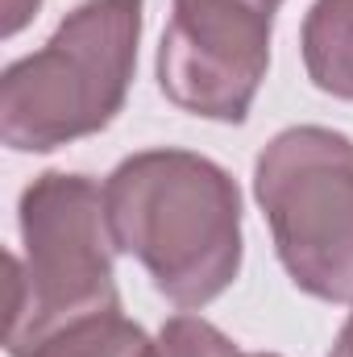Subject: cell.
<instances>
[{
    "mask_svg": "<svg viewBox=\"0 0 353 357\" xmlns=\"http://www.w3.org/2000/svg\"><path fill=\"white\" fill-rule=\"evenodd\" d=\"M117 254L137 258L154 291L195 312L241 274V191L220 162L158 146L129 154L104 178Z\"/></svg>",
    "mask_w": 353,
    "mask_h": 357,
    "instance_id": "cell-1",
    "label": "cell"
},
{
    "mask_svg": "<svg viewBox=\"0 0 353 357\" xmlns=\"http://www.w3.org/2000/svg\"><path fill=\"white\" fill-rule=\"evenodd\" d=\"M146 0H84L50 42L0 75V142L50 154L117 121L137 71Z\"/></svg>",
    "mask_w": 353,
    "mask_h": 357,
    "instance_id": "cell-2",
    "label": "cell"
},
{
    "mask_svg": "<svg viewBox=\"0 0 353 357\" xmlns=\"http://www.w3.org/2000/svg\"><path fill=\"white\" fill-rule=\"evenodd\" d=\"M21 254H8V357H25L54 328L121 307L112 274V233L104 212V187L88 175L46 171L17 204Z\"/></svg>",
    "mask_w": 353,
    "mask_h": 357,
    "instance_id": "cell-3",
    "label": "cell"
},
{
    "mask_svg": "<svg viewBox=\"0 0 353 357\" xmlns=\"http://www.w3.org/2000/svg\"><path fill=\"white\" fill-rule=\"evenodd\" d=\"M254 199L287 278L324 303H353V137L329 125L274 133L254 162Z\"/></svg>",
    "mask_w": 353,
    "mask_h": 357,
    "instance_id": "cell-4",
    "label": "cell"
},
{
    "mask_svg": "<svg viewBox=\"0 0 353 357\" xmlns=\"http://www.w3.org/2000/svg\"><path fill=\"white\" fill-rule=\"evenodd\" d=\"M283 0H171L158 42L163 96L204 121L241 125L270 67Z\"/></svg>",
    "mask_w": 353,
    "mask_h": 357,
    "instance_id": "cell-5",
    "label": "cell"
},
{
    "mask_svg": "<svg viewBox=\"0 0 353 357\" xmlns=\"http://www.w3.org/2000/svg\"><path fill=\"white\" fill-rule=\"evenodd\" d=\"M299 50L316 88L353 100V0H312L299 29Z\"/></svg>",
    "mask_w": 353,
    "mask_h": 357,
    "instance_id": "cell-6",
    "label": "cell"
},
{
    "mask_svg": "<svg viewBox=\"0 0 353 357\" xmlns=\"http://www.w3.org/2000/svg\"><path fill=\"white\" fill-rule=\"evenodd\" d=\"M154 341L142 324H133L121 307L88 312L50 337H42L25 357H150Z\"/></svg>",
    "mask_w": 353,
    "mask_h": 357,
    "instance_id": "cell-7",
    "label": "cell"
},
{
    "mask_svg": "<svg viewBox=\"0 0 353 357\" xmlns=\"http://www.w3.org/2000/svg\"><path fill=\"white\" fill-rule=\"evenodd\" d=\"M150 357H241V349L212 320L183 312L158 328V341H154Z\"/></svg>",
    "mask_w": 353,
    "mask_h": 357,
    "instance_id": "cell-8",
    "label": "cell"
},
{
    "mask_svg": "<svg viewBox=\"0 0 353 357\" xmlns=\"http://www.w3.org/2000/svg\"><path fill=\"white\" fill-rule=\"evenodd\" d=\"M38 4H42V0H4V38L21 33V29L33 21Z\"/></svg>",
    "mask_w": 353,
    "mask_h": 357,
    "instance_id": "cell-9",
    "label": "cell"
},
{
    "mask_svg": "<svg viewBox=\"0 0 353 357\" xmlns=\"http://www.w3.org/2000/svg\"><path fill=\"white\" fill-rule=\"evenodd\" d=\"M329 357H353V312H350V320L341 324V333H337L333 354H329Z\"/></svg>",
    "mask_w": 353,
    "mask_h": 357,
    "instance_id": "cell-10",
    "label": "cell"
},
{
    "mask_svg": "<svg viewBox=\"0 0 353 357\" xmlns=\"http://www.w3.org/2000/svg\"><path fill=\"white\" fill-rule=\"evenodd\" d=\"M241 357H278V354H241Z\"/></svg>",
    "mask_w": 353,
    "mask_h": 357,
    "instance_id": "cell-11",
    "label": "cell"
}]
</instances>
